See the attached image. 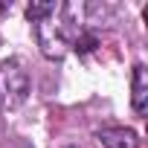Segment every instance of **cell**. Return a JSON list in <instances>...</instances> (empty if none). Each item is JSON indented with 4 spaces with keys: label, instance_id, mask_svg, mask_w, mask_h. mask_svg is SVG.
<instances>
[{
    "label": "cell",
    "instance_id": "cell-1",
    "mask_svg": "<svg viewBox=\"0 0 148 148\" xmlns=\"http://www.w3.org/2000/svg\"><path fill=\"white\" fill-rule=\"evenodd\" d=\"M64 12H67V6L52 3V0H47V3H29L26 6V18L35 23L38 47L52 61L64 58L67 49H70V29H67Z\"/></svg>",
    "mask_w": 148,
    "mask_h": 148
},
{
    "label": "cell",
    "instance_id": "cell-5",
    "mask_svg": "<svg viewBox=\"0 0 148 148\" xmlns=\"http://www.w3.org/2000/svg\"><path fill=\"white\" fill-rule=\"evenodd\" d=\"M73 49H76L79 55H87V52H93L96 47H99V38L96 35H90V32H79V38L70 44Z\"/></svg>",
    "mask_w": 148,
    "mask_h": 148
},
{
    "label": "cell",
    "instance_id": "cell-2",
    "mask_svg": "<svg viewBox=\"0 0 148 148\" xmlns=\"http://www.w3.org/2000/svg\"><path fill=\"white\" fill-rule=\"evenodd\" d=\"M0 96H3L6 110H15L29 96V73L21 58H9L0 64Z\"/></svg>",
    "mask_w": 148,
    "mask_h": 148
},
{
    "label": "cell",
    "instance_id": "cell-4",
    "mask_svg": "<svg viewBox=\"0 0 148 148\" xmlns=\"http://www.w3.org/2000/svg\"><path fill=\"white\" fill-rule=\"evenodd\" d=\"M105 148H136V134L131 128H105L99 131Z\"/></svg>",
    "mask_w": 148,
    "mask_h": 148
},
{
    "label": "cell",
    "instance_id": "cell-3",
    "mask_svg": "<svg viewBox=\"0 0 148 148\" xmlns=\"http://www.w3.org/2000/svg\"><path fill=\"white\" fill-rule=\"evenodd\" d=\"M131 105H134V110L139 116L148 110V67L145 64L134 67V76H131Z\"/></svg>",
    "mask_w": 148,
    "mask_h": 148
}]
</instances>
